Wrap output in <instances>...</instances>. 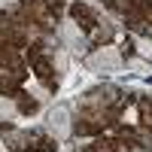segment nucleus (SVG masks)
I'll return each instance as SVG.
<instances>
[{
    "label": "nucleus",
    "instance_id": "1",
    "mask_svg": "<svg viewBox=\"0 0 152 152\" xmlns=\"http://www.w3.org/2000/svg\"><path fill=\"white\" fill-rule=\"evenodd\" d=\"M88 67H91V70H119L122 67V58H119V52H116V49H97V52L91 55V58H88Z\"/></svg>",
    "mask_w": 152,
    "mask_h": 152
},
{
    "label": "nucleus",
    "instance_id": "2",
    "mask_svg": "<svg viewBox=\"0 0 152 152\" xmlns=\"http://www.w3.org/2000/svg\"><path fill=\"white\" fill-rule=\"evenodd\" d=\"M46 122H49V131H52L58 140L70 134V113H67L64 107H52V110H49V116H46Z\"/></svg>",
    "mask_w": 152,
    "mask_h": 152
},
{
    "label": "nucleus",
    "instance_id": "3",
    "mask_svg": "<svg viewBox=\"0 0 152 152\" xmlns=\"http://www.w3.org/2000/svg\"><path fill=\"white\" fill-rule=\"evenodd\" d=\"M61 37H64L67 49H73V52L82 46V34L76 31V24H73V21H64V24H61Z\"/></svg>",
    "mask_w": 152,
    "mask_h": 152
},
{
    "label": "nucleus",
    "instance_id": "4",
    "mask_svg": "<svg viewBox=\"0 0 152 152\" xmlns=\"http://www.w3.org/2000/svg\"><path fill=\"white\" fill-rule=\"evenodd\" d=\"M12 116H15V104L6 100V97H0V119H12Z\"/></svg>",
    "mask_w": 152,
    "mask_h": 152
},
{
    "label": "nucleus",
    "instance_id": "5",
    "mask_svg": "<svg viewBox=\"0 0 152 152\" xmlns=\"http://www.w3.org/2000/svg\"><path fill=\"white\" fill-rule=\"evenodd\" d=\"M55 67L64 73V70H67V58H64V55H55Z\"/></svg>",
    "mask_w": 152,
    "mask_h": 152
},
{
    "label": "nucleus",
    "instance_id": "6",
    "mask_svg": "<svg viewBox=\"0 0 152 152\" xmlns=\"http://www.w3.org/2000/svg\"><path fill=\"white\" fill-rule=\"evenodd\" d=\"M128 67H131V70H140V73L146 70V64H143V61H131V64H128Z\"/></svg>",
    "mask_w": 152,
    "mask_h": 152
},
{
    "label": "nucleus",
    "instance_id": "7",
    "mask_svg": "<svg viewBox=\"0 0 152 152\" xmlns=\"http://www.w3.org/2000/svg\"><path fill=\"white\" fill-rule=\"evenodd\" d=\"M3 3H9V0H0V6H3Z\"/></svg>",
    "mask_w": 152,
    "mask_h": 152
}]
</instances>
